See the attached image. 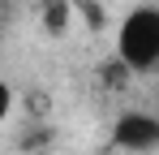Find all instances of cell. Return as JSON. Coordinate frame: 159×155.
<instances>
[{
    "instance_id": "obj_1",
    "label": "cell",
    "mask_w": 159,
    "mask_h": 155,
    "mask_svg": "<svg viewBox=\"0 0 159 155\" xmlns=\"http://www.w3.org/2000/svg\"><path fill=\"white\" fill-rule=\"evenodd\" d=\"M116 60L129 73L159 69V4H138L116 30Z\"/></svg>"
},
{
    "instance_id": "obj_2",
    "label": "cell",
    "mask_w": 159,
    "mask_h": 155,
    "mask_svg": "<svg viewBox=\"0 0 159 155\" xmlns=\"http://www.w3.org/2000/svg\"><path fill=\"white\" fill-rule=\"evenodd\" d=\"M112 142L120 151H155L159 147V116L151 112H120L112 125Z\"/></svg>"
}]
</instances>
